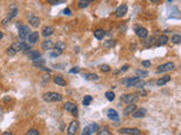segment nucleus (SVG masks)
<instances>
[{"mask_svg":"<svg viewBox=\"0 0 181 135\" xmlns=\"http://www.w3.org/2000/svg\"><path fill=\"white\" fill-rule=\"evenodd\" d=\"M100 69H101L102 72H105V73L111 71V68H110V65H108V64H102L100 66Z\"/></svg>","mask_w":181,"mask_h":135,"instance_id":"39","label":"nucleus"},{"mask_svg":"<svg viewBox=\"0 0 181 135\" xmlns=\"http://www.w3.org/2000/svg\"><path fill=\"white\" fill-rule=\"evenodd\" d=\"M50 5H52V6H57V5H60L62 2H65L66 0H47Z\"/></svg>","mask_w":181,"mask_h":135,"instance_id":"36","label":"nucleus"},{"mask_svg":"<svg viewBox=\"0 0 181 135\" xmlns=\"http://www.w3.org/2000/svg\"><path fill=\"white\" fill-rule=\"evenodd\" d=\"M97 135H113L111 133V131L107 127H102V129H99L97 131Z\"/></svg>","mask_w":181,"mask_h":135,"instance_id":"27","label":"nucleus"},{"mask_svg":"<svg viewBox=\"0 0 181 135\" xmlns=\"http://www.w3.org/2000/svg\"><path fill=\"white\" fill-rule=\"evenodd\" d=\"M52 46H53V42H52V40H49V38L41 43V48H42V50H45V51L51 50V47Z\"/></svg>","mask_w":181,"mask_h":135,"instance_id":"20","label":"nucleus"},{"mask_svg":"<svg viewBox=\"0 0 181 135\" xmlns=\"http://www.w3.org/2000/svg\"><path fill=\"white\" fill-rule=\"evenodd\" d=\"M63 14H65L66 16H69V15H72V12H70L69 8H66V9H63Z\"/></svg>","mask_w":181,"mask_h":135,"instance_id":"44","label":"nucleus"},{"mask_svg":"<svg viewBox=\"0 0 181 135\" xmlns=\"http://www.w3.org/2000/svg\"><path fill=\"white\" fill-rule=\"evenodd\" d=\"M4 114V108H2V106L0 105V115H2Z\"/></svg>","mask_w":181,"mask_h":135,"instance_id":"50","label":"nucleus"},{"mask_svg":"<svg viewBox=\"0 0 181 135\" xmlns=\"http://www.w3.org/2000/svg\"><path fill=\"white\" fill-rule=\"evenodd\" d=\"M90 6V0H79L78 7L79 8H87Z\"/></svg>","mask_w":181,"mask_h":135,"instance_id":"33","label":"nucleus"},{"mask_svg":"<svg viewBox=\"0 0 181 135\" xmlns=\"http://www.w3.org/2000/svg\"><path fill=\"white\" fill-rule=\"evenodd\" d=\"M31 30H30V27L27 25H20L18 27V36L22 41H25L27 38V36L30 35Z\"/></svg>","mask_w":181,"mask_h":135,"instance_id":"5","label":"nucleus"},{"mask_svg":"<svg viewBox=\"0 0 181 135\" xmlns=\"http://www.w3.org/2000/svg\"><path fill=\"white\" fill-rule=\"evenodd\" d=\"M127 12H128V6H127L126 4H121L120 6H118V8L115 9V15L117 17L120 18V17H123L127 14Z\"/></svg>","mask_w":181,"mask_h":135,"instance_id":"9","label":"nucleus"},{"mask_svg":"<svg viewBox=\"0 0 181 135\" xmlns=\"http://www.w3.org/2000/svg\"><path fill=\"white\" fill-rule=\"evenodd\" d=\"M137 79H139L138 77H133V78H126V79H122L120 82L122 83V84H125L126 87H131L133 86V83L137 80Z\"/></svg>","mask_w":181,"mask_h":135,"instance_id":"16","label":"nucleus"},{"mask_svg":"<svg viewBox=\"0 0 181 135\" xmlns=\"http://www.w3.org/2000/svg\"><path fill=\"white\" fill-rule=\"evenodd\" d=\"M131 87H135V88H138V89L144 88V87H145V81H144V80H142V79H137V80L133 83V86H131Z\"/></svg>","mask_w":181,"mask_h":135,"instance_id":"26","label":"nucleus"},{"mask_svg":"<svg viewBox=\"0 0 181 135\" xmlns=\"http://www.w3.org/2000/svg\"><path fill=\"white\" fill-rule=\"evenodd\" d=\"M168 1H169V2H172V1H173V0H168Z\"/></svg>","mask_w":181,"mask_h":135,"instance_id":"52","label":"nucleus"},{"mask_svg":"<svg viewBox=\"0 0 181 135\" xmlns=\"http://www.w3.org/2000/svg\"><path fill=\"white\" fill-rule=\"evenodd\" d=\"M136 108H137L136 104H129V105H127L126 108L123 109V116H128V115L133 114L134 110H135Z\"/></svg>","mask_w":181,"mask_h":135,"instance_id":"15","label":"nucleus"},{"mask_svg":"<svg viewBox=\"0 0 181 135\" xmlns=\"http://www.w3.org/2000/svg\"><path fill=\"white\" fill-rule=\"evenodd\" d=\"M90 1H95V0H90Z\"/></svg>","mask_w":181,"mask_h":135,"instance_id":"53","label":"nucleus"},{"mask_svg":"<svg viewBox=\"0 0 181 135\" xmlns=\"http://www.w3.org/2000/svg\"><path fill=\"white\" fill-rule=\"evenodd\" d=\"M169 42V37L165 35V34H163V35H161L158 38H157V46H162V45H165L166 43Z\"/></svg>","mask_w":181,"mask_h":135,"instance_id":"22","label":"nucleus"},{"mask_svg":"<svg viewBox=\"0 0 181 135\" xmlns=\"http://www.w3.org/2000/svg\"><path fill=\"white\" fill-rule=\"evenodd\" d=\"M2 37H4V33H2V32H0V40H1Z\"/></svg>","mask_w":181,"mask_h":135,"instance_id":"51","label":"nucleus"},{"mask_svg":"<svg viewBox=\"0 0 181 135\" xmlns=\"http://www.w3.org/2000/svg\"><path fill=\"white\" fill-rule=\"evenodd\" d=\"M115 45V41H113V40H109V41H107L105 43H104V46L105 47H113Z\"/></svg>","mask_w":181,"mask_h":135,"instance_id":"38","label":"nucleus"},{"mask_svg":"<svg viewBox=\"0 0 181 135\" xmlns=\"http://www.w3.org/2000/svg\"><path fill=\"white\" fill-rule=\"evenodd\" d=\"M79 127L78 121H72V123L69 124L68 129H67V135H76L77 131Z\"/></svg>","mask_w":181,"mask_h":135,"instance_id":"8","label":"nucleus"},{"mask_svg":"<svg viewBox=\"0 0 181 135\" xmlns=\"http://www.w3.org/2000/svg\"><path fill=\"white\" fill-rule=\"evenodd\" d=\"M170 80H171V77L170 76H163L160 79H157L156 84L158 87H162V86H164V84H166V83L169 82Z\"/></svg>","mask_w":181,"mask_h":135,"instance_id":"19","label":"nucleus"},{"mask_svg":"<svg viewBox=\"0 0 181 135\" xmlns=\"http://www.w3.org/2000/svg\"><path fill=\"white\" fill-rule=\"evenodd\" d=\"M107 116H108L110 119L115 121V122H119V114H118V112H117L115 109H113V108L108 109V112H107Z\"/></svg>","mask_w":181,"mask_h":135,"instance_id":"12","label":"nucleus"},{"mask_svg":"<svg viewBox=\"0 0 181 135\" xmlns=\"http://www.w3.org/2000/svg\"><path fill=\"white\" fill-rule=\"evenodd\" d=\"M88 129H90V131L92 132V133H94V132L99 131L100 126H99V125H97L96 123H92L90 125H88Z\"/></svg>","mask_w":181,"mask_h":135,"instance_id":"35","label":"nucleus"},{"mask_svg":"<svg viewBox=\"0 0 181 135\" xmlns=\"http://www.w3.org/2000/svg\"><path fill=\"white\" fill-rule=\"evenodd\" d=\"M2 135H14V134H12V132H10V131H6V132H4Z\"/></svg>","mask_w":181,"mask_h":135,"instance_id":"47","label":"nucleus"},{"mask_svg":"<svg viewBox=\"0 0 181 135\" xmlns=\"http://www.w3.org/2000/svg\"><path fill=\"white\" fill-rule=\"evenodd\" d=\"M39 38H40V34H39V32H36V30L35 32H31L30 35L27 36V41H28V43H30L31 45L37 43Z\"/></svg>","mask_w":181,"mask_h":135,"instance_id":"11","label":"nucleus"},{"mask_svg":"<svg viewBox=\"0 0 181 135\" xmlns=\"http://www.w3.org/2000/svg\"><path fill=\"white\" fill-rule=\"evenodd\" d=\"M137 95H139V96H143V97H145V96H147V91L145 90V89H143V88H140L138 90V94Z\"/></svg>","mask_w":181,"mask_h":135,"instance_id":"41","label":"nucleus"},{"mask_svg":"<svg viewBox=\"0 0 181 135\" xmlns=\"http://www.w3.org/2000/svg\"><path fill=\"white\" fill-rule=\"evenodd\" d=\"M49 74H45V76H43V81H45V82H48L49 81V79H50V78H49Z\"/></svg>","mask_w":181,"mask_h":135,"instance_id":"46","label":"nucleus"},{"mask_svg":"<svg viewBox=\"0 0 181 135\" xmlns=\"http://www.w3.org/2000/svg\"><path fill=\"white\" fill-rule=\"evenodd\" d=\"M54 33V28L52 26H44L42 28V35L44 37H49Z\"/></svg>","mask_w":181,"mask_h":135,"instance_id":"18","label":"nucleus"},{"mask_svg":"<svg viewBox=\"0 0 181 135\" xmlns=\"http://www.w3.org/2000/svg\"><path fill=\"white\" fill-rule=\"evenodd\" d=\"M120 100L123 103V104H127V105L134 104V103H136V101L138 100V95L137 94H123V95H121Z\"/></svg>","mask_w":181,"mask_h":135,"instance_id":"2","label":"nucleus"},{"mask_svg":"<svg viewBox=\"0 0 181 135\" xmlns=\"http://www.w3.org/2000/svg\"><path fill=\"white\" fill-rule=\"evenodd\" d=\"M50 56H51V58H57V56H58V54H57V53H51V54H50Z\"/></svg>","mask_w":181,"mask_h":135,"instance_id":"48","label":"nucleus"},{"mask_svg":"<svg viewBox=\"0 0 181 135\" xmlns=\"http://www.w3.org/2000/svg\"><path fill=\"white\" fill-rule=\"evenodd\" d=\"M85 78L87 80H92V81H97L100 79V77L97 76L96 73H87V74H85Z\"/></svg>","mask_w":181,"mask_h":135,"instance_id":"28","label":"nucleus"},{"mask_svg":"<svg viewBox=\"0 0 181 135\" xmlns=\"http://www.w3.org/2000/svg\"><path fill=\"white\" fill-rule=\"evenodd\" d=\"M25 135H41V133H40V131L37 129H31L26 132Z\"/></svg>","mask_w":181,"mask_h":135,"instance_id":"34","label":"nucleus"},{"mask_svg":"<svg viewBox=\"0 0 181 135\" xmlns=\"http://www.w3.org/2000/svg\"><path fill=\"white\" fill-rule=\"evenodd\" d=\"M26 55H27L31 60H33V61L36 59H39V58H41V53L39 52V51H36V50L27 51V52H26Z\"/></svg>","mask_w":181,"mask_h":135,"instance_id":"17","label":"nucleus"},{"mask_svg":"<svg viewBox=\"0 0 181 135\" xmlns=\"http://www.w3.org/2000/svg\"><path fill=\"white\" fill-rule=\"evenodd\" d=\"M105 98L109 100V101H113L115 99V95L113 91H107L105 92Z\"/></svg>","mask_w":181,"mask_h":135,"instance_id":"32","label":"nucleus"},{"mask_svg":"<svg viewBox=\"0 0 181 135\" xmlns=\"http://www.w3.org/2000/svg\"><path fill=\"white\" fill-rule=\"evenodd\" d=\"M53 82L55 83V84H58V86H61V87H65L67 84L66 80L63 79V77L61 76H55L53 78Z\"/></svg>","mask_w":181,"mask_h":135,"instance_id":"21","label":"nucleus"},{"mask_svg":"<svg viewBox=\"0 0 181 135\" xmlns=\"http://www.w3.org/2000/svg\"><path fill=\"white\" fill-rule=\"evenodd\" d=\"M92 100H93V97H92V96H90V95H86V96H84V98H83V105H84V106L90 105Z\"/></svg>","mask_w":181,"mask_h":135,"instance_id":"31","label":"nucleus"},{"mask_svg":"<svg viewBox=\"0 0 181 135\" xmlns=\"http://www.w3.org/2000/svg\"><path fill=\"white\" fill-rule=\"evenodd\" d=\"M78 72H79L78 66H76V68H74V69H72V70L69 71V73H78Z\"/></svg>","mask_w":181,"mask_h":135,"instance_id":"43","label":"nucleus"},{"mask_svg":"<svg viewBox=\"0 0 181 135\" xmlns=\"http://www.w3.org/2000/svg\"><path fill=\"white\" fill-rule=\"evenodd\" d=\"M30 24L31 26H33V27H39L40 24H41V19L39 17H36V16H32V17H30Z\"/></svg>","mask_w":181,"mask_h":135,"instance_id":"23","label":"nucleus"},{"mask_svg":"<svg viewBox=\"0 0 181 135\" xmlns=\"http://www.w3.org/2000/svg\"><path fill=\"white\" fill-rule=\"evenodd\" d=\"M146 113H147L146 108L140 107V108H136L131 115H133V117H135V118H143L146 116Z\"/></svg>","mask_w":181,"mask_h":135,"instance_id":"10","label":"nucleus"},{"mask_svg":"<svg viewBox=\"0 0 181 135\" xmlns=\"http://www.w3.org/2000/svg\"><path fill=\"white\" fill-rule=\"evenodd\" d=\"M63 109L70 113L74 117H77V116H78V108H77V106L75 105L74 103H72V101H66V103L63 104Z\"/></svg>","mask_w":181,"mask_h":135,"instance_id":"3","label":"nucleus"},{"mask_svg":"<svg viewBox=\"0 0 181 135\" xmlns=\"http://www.w3.org/2000/svg\"><path fill=\"white\" fill-rule=\"evenodd\" d=\"M146 38H147V37H146ZM154 43H155V38H154V37H148V38L144 42V46L145 47H151L154 45Z\"/></svg>","mask_w":181,"mask_h":135,"instance_id":"29","label":"nucleus"},{"mask_svg":"<svg viewBox=\"0 0 181 135\" xmlns=\"http://www.w3.org/2000/svg\"><path fill=\"white\" fill-rule=\"evenodd\" d=\"M82 135H92V132L90 131V129H88V126H86V127H84V129H83V132H82Z\"/></svg>","mask_w":181,"mask_h":135,"instance_id":"40","label":"nucleus"},{"mask_svg":"<svg viewBox=\"0 0 181 135\" xmlns=\"http://www.w3.org/2000/svg\"><path fill=\"white\" fill-rule=\"evenodd\" d=\"M142 64H143L144 68H150V66H151V62H150V61H143Z\"/></svg>","mask_w":181,"mask_h":135,"instance_id":"42","label":"nucleus"},{"mask_svg":"<svg viewBox=\"0 0 181 135\" xmlns=\"http://www.w3.org/2000/svg\"><path fill=\"white\" fill-rule=\"evenodd\" d=\"M128 69H129V65H128V64H125V65H123V66H122V68H121V69H120V72H123V71H127V70H128Z\"/></svg>","mask_w":181,"mask_h":135,"instance_id":"45","label":"nucleus"},{"mask_svg":"<svg viewBox=\"0 0 181 135\" xmlns=\"http://www.w3.org/2000/svg\"><path fill=\"white\" fill-rule=\"evenodd\" d=\"M136 73H137V76L138 77H147L148 76V72L145 70H140V69H137L136 70Z\"/></svg>","mask_w":181,"mask_h":135,"instance_id":"37","label":"nucleus"},{"mask_svg":"<svg viewBox=\"0 0 181 135\" xmlns=\"http://www.w3.org/2000/svg\"><path fill=\"white\" fill-rule=\"evenodd\" d=\"M169 41H171L173 44H180L181 43V36L179 34H174V35H172V37L170 38Z\"/></svg>","mask_w":181,"mask_h":135,"instance_id":"30","label":"nucleus"},{"mask_svg":"<svg viewBox=\"0 0 181 135\" xmlns=\"http://www.w3.org/2000/svg\"><path fill=\"white\" fill-rule=\"evenodd\" d=\"M65 48H66V44L63 42L59 41L54 44V53H57L58 55H60L61 53L65 51Z\"/></svg>","mask_w":181,"mask_h":135,"instance_id":"13","label":"nucleus"},{"mask_svg":"<svg viewBox=\"0 0 181 135\" xmlns=\"http://www.w3.org/2000/svg\"><path fill=\"white\" fill-rule=\"evenodd\" d=\"M44 64H45V60L42 59V58H39V59L33 61V65L36 68H42V66H44Z\"/></svg>","mask_w":181,"mask_h":135,"instance_id":"25","label":"nucleus"},{"mask_svg":"<svg viewBox=\"0 0 181 135\" xmlns=\"http://www.w3.org/2000/svg\"><path fill=\"white\" fill-rule=\"evenodd\" d=\"M120 134H129V135H140L142 131L137 127H125V129H119Z\"/></svg>","mask_w":181,"mask_h":135,"instance_id":"7","label":"nucleus"},{"mask_svg":"<svg viewBox=\"0 0 181 135\" xmlns=\"http://www.w3.org/2000/svg\"><path fill=\"white\" fill-rule=\"evenodd\" d=\"M136 35L138 36L139 38H146L148 36V30H146L145 27H138L136 30Z\"/></svg>","mask_w":181,"mask_h":135,"instance_id":"14","label":"nucleus"},{"mask_svg":"<svg viewBox=\"0 0 181 135\" xmlns=\"http://www.w3.org/2000/svg\"><path fill=\"white\" fill-rule=\"evenodd\" d=\"M150 1H151V2H153V4H158L161 0H150Z\"/></svg>","mask_w":181,"mask_h":135,"instance_id":"49","label":"nucleus"},{"mask_svg":"<svg viewBox=\"0 0 181 135\" xmlns=\"http://www.w3.org/2000/svg\"><path fill=\"white\" fill-rule=\"evenodd\" d=\"M20 51H22V42H15V43H12V45L7 48V54L14 55L16 53L20 52Z\"/></svg>","mask_w":181,"mask_h":135,"instance_id":"6","label":"nucleus"},{"mask_svg":"<svg viewBox=\"0 0 181 135\" xmlns=\"http://www.w3.org/2000/svg\"><path fill=\"white\" fill-rule=\"evenodd\" d=\"M94 36H95V38H97V40H102L103 37L105 36V32H104V30H102V28H97V30H94Z\"/></svg>","mask_w":181,"mask_h":135,"instance_id":"24","label":"nucleus"},{"mask_svg":"<svg viewBox=\"0 0 181 135\" xmlns=\"http://www.w3.org/2000/svg\"><path fill=\"white\" fill-rule=\"evenodd\" d=\"M43 100L47 103H54V101H61L62 100V95L55 91H48L43 94Z\"/></svg>","mask_w":181,"mask_h":135,"instance_id":"1","label":"nucleus"},{"mask_svg":"<svg viewBox=\"0 0 181 135\" xmlns=\"http://www.w3.org/2000/svg\"><path fill=\"white\" fill-rule=\"evenodd\" d=\"M174 68H175V64L173 62H166L164 64L158 65L156 69V72L157 73H164V72H169V71L174 70Z\"/></svg>","mask_w":181,"mask_h":135,"instance_id":"4","label":"nucleus"}]
</instances>
